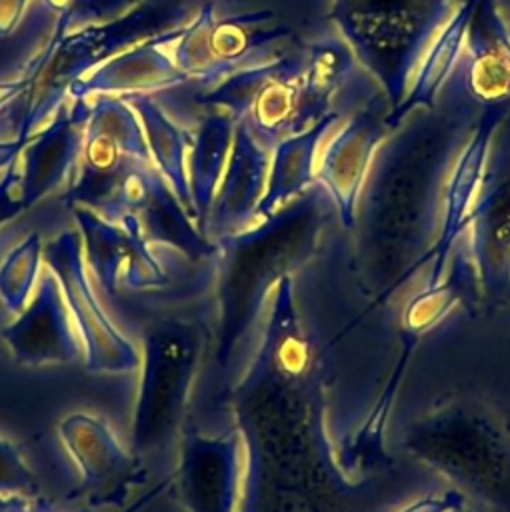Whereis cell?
I'll return each instance as SVG.
<instances>
[{
	"instance_id": "cell-18",
	"label": "cell",
	"mask_w": 510,
	"mask_h": 512,
	"mask_svg": "<svg viewBox=\"0 0 510 512\" xmlns=\"http://www.w3.org/2000/svg\"><path fill=\"white\" fill-rule=\"evenodd\" d=\"M56 434L82 486L112 488L132 472L134 454L120 444L104 416L72 410L58 422Z\"/></svg>"
},
{
	"instance_id": "cell-23",
	"label": "cell",
	"mask_w": 510,
	"mask_h": 512,
	"mask_svg": "<svg viewBox=\"0 0 510 512\" xmlns=\"http://www.w3.org/2000/svg\"><path fill=\"white\" fill-rule=\"evenodd\" d=\"M236 124L230 116L208 110V114L196 126L194 136H190L188 152V182L192 194L194 216L204 230L216 188L224 174Z\"/></svg>"
},
{
	"instance_id": "cell-22",
	"label": "cell",
	"mask_w": 510,
	"mask_h": 512,
	"mask_svg": "<svg viewBox=\"0 0 510 512\" xmlns=\"http://www.w3.org/2000/svg\"><path fill=\"white\" fill-rule=\"evenodd\" d=\"M122 98H126L132 104L142 122L152 166L162 174V178L168 182L176 198L196 220L188 182L190 136L154 102L150 94H134Z\"/></svg>"
},
{
	"instance_id": "cell-3",
	"label": "cell",
	"mask_w": 510,
	"mask_h": 512,
	"mask_svg": "<svg viewBox=\"0 0 510 512\" xmlns=\"http://www.w3.org/2000/svg\"><path fill=\"white\" fill-rule=\"evenodd\" d=\"M402 444L482 512H510V420L484 400H442L408 426Z\"/></svg>"
},
{
	"instance_id": "cell-30",
	"label": "cell",
	"mask_w": 510,
	"mask_h": 512,
	"mask_svg": "<svg viewBox=\"0 0 510 512\" xmlns=\"http://www.w3.org/2000/svg\"><path fill=\"white\" fill-rule=\"evenodd\" d=\"M0 512H60L42 496L0 494Z\"/></svg>"
},
{
	"instance_id": "cell-14",
	"label": "cell",
	"mask_w": 510,
	"mask_h": 512,
	"mask_svg": "<svg viewBox=\"0 0 510 512\" xmlns=\"http://www.w3.org/2000/svg\"><path fill=\"white\" fill-rule=\"evenodd\" d=\"M176 36L178 30L160 34L144 44L108 56L74 80L68 86V94L80 100L94 96H134L188 82L172 56Z\"/></svg>"
},
{
	"instance_id": "cell-13",
	"label": "cell",
	"mask_w": 510,
	"mask_h": 512,
	"mask_svg": "<svg viewBox=\"0 0 510 512\" xmlns=\"http://www.w3.org/2000/svg\"><path fill=\"white\" fill-rule=\"evenodd\" d=\"M0 338L24 366L70 364L84 356L64 292L50 268L42 272L32 298Z\"/></svg>"
},
{
	"instance_id": "cell-20",
	"label": "cell",
	"mask_w": 510,
	"mask_h": 512,
	"mask_svg": "<svg viewBox=\"0 0 510 512\" xmlns=\"http://www.w3.org/2000/svg\"><path fill=\"white\" fill-rule=\"evenodd\" d=\"M344 118V112L330 110L308 128L286 136L270 150V170L256 220L268 218L316 182V162L328 134Z\"/></svg>"
},
{
	"instance_id": "cell-24",
	"label": "cell",
	"mask_w": 510,
	"mask_h": 512,
	"mask_svg": "<svg viewBox=\"0 0 510 512\" xmlns=\"http://www.w3.org/2000/svg\"><path fill=\"white\" fill-rule=\"evenodd\" d=\"M84 132L108 142L126 158L150 162V150L142 122L132 104L122 96H94L88 100Z\"/></svg>"
},
{
	"instance_id": "cell-2",
	"label": "cell",
	"mask_w": 510,
	"mask_h": 512,
	"mask_svg": "<svg viewBox=\"0 0 510 512\" xmlns=\"http://www.w3.org/2000/svg\"><path fill=\"white\" fill-rule=\"evenodd\" d=\"M330 208H334L330 196L314 182L268 218L218 238L216 362L220 368L234 370L262 334L266 298L284 276H292L312 256Z\"/></svg>"
},
{
	"instance_id": "cell-9",
	"label": "cell",
	"mask_w": 510,
	"mask_h": 512,
	"mask_svg": "<svg viewBox=\"0 0 510 512\" xmlns=\"http://www.w3.org/2000/svg\"><path fill=\"white\" fill-rule=\"evenodd\" d=\"M44 266L64 292L74 326L82 340L84 368L90 374H130L140 368V352L106 312L84 256L78 228L64 230L44 244Z\"/></svg>"
},
{
	"instance_id": "cell-33",
	"label": "cell",
	"mask_w": 510,
	"mask_h": 512,
	"mask_svg": "<svg viewBox=\"0 0 510 512\" xmlns=\"http://www.w3.org/2000/svg\"><path fill=\"white\" fill-rule=\"evenodd\" d=\"M452 512H482V510H476V508H472L470 504H464V506H460V508H456V510H452Z\"/></svg>"
},
{
	"instance_id": "cell-28",
	"label": "cell",
	"mask_w": 510,
	"mask_h": 512,
	"mask_svg": "<svg viewBox=\"0 0 510 512\" xmlns=\"http://www.w3.org/2000/svg\"><path fill=\"white\" fill-rule=\"evenodd\" d=\"M468 504V500L454 488L440 492V494H428L422 496L410 504H406L402 510L398 512H452L460 506Z\"/></svg>"
},
{
	"instance_id": "cell-4",
	"label": "cell",
	"mask_w": 510,
	"mask_h": 512,
	"mask_svg": "<svg viewBox=\"0 0 510 512\" xmlns=\"http://www.w3.org/2000/svg\"><path fill=\"white\" fill-rule=\"evenodd\" d=\"M458 0H332L330 20L394 110Z\"/></svg>"
},
{
	"instance_id": "cell-32",
	"label": "cell",
	"mask_w": 510,
	"mask_h": 512,
	"mask_svg": "<svg viewBox=\"0 0 510 512\" xmlns=\"http://www.w3.org/2000/svg\"><path fill=\"white\" fill-rule=\"evenodd\" d=\"M26 0H0V34H8L20 18Z\"/></svg>"
},
{
	"instance_id": "cell-1",
	"label": "cell",
	"mask_w": 510,
	"mask_h": 512,
	"mask_svg": "<svg viewBox=\"0 0 510 512\" xmlns=\"http://www.w3.org/2000/svg\"><path fill=\"white\" fill-rule=\"evenodd\" d=\"M378 148L368 170L352 230L358 232L360 284L374 304L400 294L430 266L442 230L444 194L452 164L470 130L432 126L426 110L412 114Z\"/></svg>"
},
{
	"instance_id": "cell-19",
	"label": "cell",
	"mask_w": 510,
	"mask_h": 512,
	"mask_svg": "<svg viewBox=\"0 0 510 512\" xmlns=\"http://www.w3.org/2000/svg\"><path fill=\"white\" fill-rule=\"evenodd\" d=\"M476 4L478 0L456 2L452 14L436 32L422 60L418 62L404 100L388 112L390 130H396L410 114L436 106L440 94L444 92L460 64L468 24Z\"/></svg>"
},
{
	"instance_id": "cell-16",
	"label": "cell",
	"mask_w": 510,
	"mask_h": 512,
	"mask_svg": "<svg viewBox=\"0 0 510 512\" xmlns=\"http://www.w3.org/2000/svg\"><path fill=\"white\" fill-rule=\"evenodd\" d=\"M456 74L478 104L510 102V20L500 0H478Z\"/></svg>"
},
{
	"instance_id": "cell-29",
	"label": "cell",
	"mask_w": 510,
	"mask_h": 512,
	"mask_svg": "<svg viewBox=\"0 0 510 512\" xmlns=\"http://www.w3.org/2000/svg\"><path fill=\"white\" fill-rule=\"evenodd\" d=\"M38 70H40V66H34L30 72H26L20 78L0 80V120H4L6 110L14 102H18L24 94L30 92V88L34 86V80L38 78Z\"/></svg>"
},
{
	"instance_id": "cell-17",
	"label": "cell",
	"mask_w": 510,
	"mask_h": 512,
	"mask_svg": "<svg viewBox=\"0 0 510 512\" xmlns=\"http://www.w3.org/2000/svg\"><path fill=\"white\" fill-rule=\"evenodd\" d=\"M268 170L270 150L264 148L246 126L238 124L204 232H216L220 238L252 226L266 190Z\"/></svg>"
},
{
	"instance_id": "cell-8",
	"label": "cell",
	"mask_w": 510,
	"mask_h": 512,
	"mask_svg": "<svg viewBox=\"0 0 510 512\" xmlns=\"http://www.w3.org/2000/svg\"><path fill=\"white\" fill-rule=\"evenodd\" d=\"M288 32L270 12L218 18L210 6L182 30L172 56L188 80L218 84L224 78L284 58L278 46Z\"/></svg>"
},
{
	"instance_id": "cell-27",
	"label": "cell",
	"mask_w": 510,
	"mask_h": 512,
	"mask_svg": "<svg viewBox=\"0 0 510 512\" xmlns=\"http://www.w3.org/2000/svg\"><path fill=\"white\" fill-rule=\"evenodd\" d=\"M28 210V204L24 200L18 174L14 170V164H10L0 174V226L14 220L18 214Z\"/></svg>"
},
{
	"instance_id": "cell-15",
	"label": "cell",
	"mask_w": 510,
	"mask_h": 512,
	"mask_svg": "<svg viewBox=\"0 0 510 512\" xmlns=\"http://www.w3.org/2000/svg\"><path fill=\"white\" fill-rule=\"evenodd\" d=\"M74 100L66 112H60L46 128H40L28 138L14 162L28 208L74 176L84 148V124L88 116V100Z\"/></svg>"
},
{
	"instance_id": "cell-10",
	"label": "cell",
	"mask_w": 510,
	"mask_h": 512,
	"mask_svg": "<svg viewBox=\"0 0 510 512\" xmlns=\"http://www.w3.org/2000/svg\"><path fill=\"white\" fill-rule=\"evenodd\" d=\"M388 112V98L372 82L320 148L316 184L326 190L342 226L348 230L354 226L356 206L372 160L392 132Z\"/></svg>"
},
{
	"instance_id": "cell-5",
	"label": "cell",
	"mask_w": 510,
	"mask_h": 512,
	"mask_svg": "<svg viewBox=\"0 0 510 512\" xmlns=\"http://www.w3.org/2000/svg\"><path fill=\"white\" fill-rule=\"evenodd\" d=\"M204 348L202 328L186 320L148 326L130 440L138 456L162 452L178 434Z\"/></svg>"
},
{
	"instance_id": "cell-25",
	"label": "cell",
	"mask_w": 510,
	"mask_h": 512,
	"mask_svg": "<svg viewBox=\"0 0 510 512\" xmlns=\"http://www.w3.org/2000/svg\"><path fill=\"white\" fill-rule=\"evenodd\" d=\"M44 266V244L38 232H28L0 262V302L10 314H20L32 298Z\"/></svg>"
},
{
	"instance_id": "cell-26",
	"label": "cell",
	"mask_w": 510,
	"mask_h": 512,
	"mask_svg": "<svg viewBox=\"0 0 510 512\" xmlns=\"http://www.w3.org/2000/svg\"><path fill=\"white\" fill-rule=\"evenodd\" d=\"M0 494L40 496V482L22 448L0 436Z\"/></svg>"
},
{
	"instance_id": "cell-6",
	"label": "cell",
	"mask_w": 510,
	"mask_h": 512,
	"mask_svg": "<svg viewBox=\"0 0 510 512\" xmlns=\"http://www.w3.org/2000/svg\"><path fill=\"white\" fill-rule=\"evenodd\" d=\"M204 102L246 126L268 150L316 122L304 92V58L284 56L240 70L214 84Z\"/></svg>"
},
{
	"instance_id": "cell-31",
	"label": "cell",
	"mask_w": 510,
	"mask_h": 512,
	"mask_svg": "<svg viewBox=\"0 0 510 512\" xmlns=\"http://www.w3.org/2000/svg\"><path fill=\"white\" fill-rule=\"evenodd\" d=\"M30 138V136H28ZM28 138L24 136H12V138H0V174L14 164V160L20 156L22 148L26 146Z\"/></svg>"
},
{
	"instance_id": "cell-11",
	"label": "cell",
	"mask_w": 510,
	"mask_h": 512,
	"mask_svg": "<svg viewBox=\"0 0 510 512\" xmlns=\"http://www.w3.org/2000/svg\"><path fill=\"white\" fill-rule=\"evenodd\" d=\"M70 208L90 272L106 294L158 290L168 284V272L152 252L134 214L114 220L82 204H70Z\"/></svg>"
},
{
	"instance_id": "cell-12",
	"label": "cell",
	"mask_w": 510,
	"mask_h": 512,
	"mask_svg": "<svg viewBox=\"0 0 510 512\" xmlns=\"http://www.w3.org/2000/svg\"><path fill=\"white\" fill-rule=\"evenodd\" d=\"M248 474V436L236 426L212 438L186 440L174 474V488L186 512H240Z\"/></svg>"
},
{
	"instance_id": "cell-7",
	"label": "cell",
	"mask_w": 510,
	"mask_h": 512,
	"mask_svg": "<svg viewBox=\"0 0 510 512\" xmlns=\"http://www.w3.org/2000/svg\"><path fill=\"white\" fill-rule=\"evenodd\" d=\"M480 306H510V106L500 120L462 244Z\"/></svg>"
},
{
	"instance_id": "cell-21",
	"label": "cell",
	"mask_w": 510,
	"mask_h": 512,
	"mask_svg": "<svg viewBox=\"0 0 510 512\" xmlns=\"http://www.w3.org/2000/svg\"><path fill=\"white\" fill-rule=\"evenodd\" d=\"M132 214L138 218L150 244L168 246L192 260L216 254V244L208 240L206 232L182 206L156 168L150 174L146 192Z\"/></svg>"
}]
</instances>
